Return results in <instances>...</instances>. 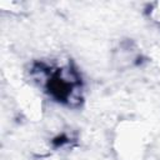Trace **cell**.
<instances>
[]
</instances>
